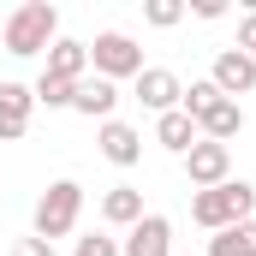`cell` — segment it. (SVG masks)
Masks as SVG:
<instances>
[{
    "label": "cell",
    "instance_id": "1",
    "mask_svg": "<svg viewBox=\"0 0 256 256\" xmlns=\"http://www.w3.org/2000/svg\"><path fill=\"white\" fill-rule=\"evenodd\" d=\"M54 42H60V6H48V0H24L12 18H0V48L12 60L48 54Z\"/></svg>",
    "mask_w": 256,
    "mask_h": 256
},
{
    "label": "cell",
    "instance_id": "2",
    "mask_svg": "<svg viewBox=\"0 0 256 256\" xmlns=\"http://www.w3.org/2000/svg\"><path fill=\"white\" fill-rule=\"evenodd\" d=\"M250 208H256V185H244V179H226V185H214V191L191 196V220L208 226V232H226V226L250 220Z\"/></svg>",
    "mask_w": 256,
    "mask_h": 256
},
{
    "label": "cell",
    "instance_id": "3",
    "mask_svg": "<svg viewBox=\"0 0 256 256\" xmlns=\"http://www.w3.org/2000/svg\"><path fill=\"white\" fill-rule=\"evenodd\" d=\"M78 214H84V185L78 179H54L48 191L36 196V238H66L72 226H78Z\"/></svg>",
    "mask_w": 256,
    "mask_h": 256
},
{
    "label": "cell",
    "instance_id": "4",
    "mask_svg": "<svg viewBox=\"0 0 256 256\" xmlns=\"http://www.w3.org/2000/svg\"><path fill=\"white\" fill-rule=\"evenodd\" d=\"M90 72H96V78H108V84L137 78V72H143V48L131 42L126 30H102V36L90 42Z\"/></svg>",
    "mask_w": 256,
    "mask_h": 256
},
{
    "label": "cell",
    "instance_id": "5",
    "mask_svg": "<svg viewBox=\"0 0 256 256\" xmlns=\"http://www.w3.org/2000/svg\"><path fill=\"white\" fill-rule=\"evenodd\" d=\"M179 161H185V179H191V191H214V185H226V179H232V149H226V143H208V137H196V143L179 155Z\"/></svg>",
    "mask_w": 256,
    "mask_h": 256
},
{
    "label": "cell",
    "instance_id": "6",
    "mask_svg": "<svg viewBox=\"0 0 256 256\" xmlns=\"http://www.w3.org/2000/svg\"><path fill=\"white\" fill-rule=\"evenodd\" d=\"M179 96H185V84H179V72H167V66H143V72L131 78V102H143L155 120H161V114H173V108H179Z\"/></svg>",
    "mask_w": 256,
    "mask_h": 256
},
{
    "label": "cell",
    "instance_id": "7",
    "mask_svg": "<svg viewBox=\"0 0 256 256\" xmlns=\"http://www.w3.org/2000/svg\"><path fill=\"white\" fill-rule=\"evenodd\" d=\"M208 84H214L226 102H238V96H250V90H256V60H250V54H238V48H220Z\"/></svg>",
    "mask_w": 256,
    "mask_h": 256
},
{
    "label": "cell",
    "instance_id": "8",
    "mask_svg": "<svg viewBox=\"0 0 256 256\" xmlns=\"http://www.w3.org/2000/svg\"><path fill=\"white\" fill-rule=\"evenodd\" d=\"M120 256H173V220H167V214H143L126 232Z\"/></svg>",
    "mask_w": 256,
    "mask_h": 256
},
{
    "label": "cell",
    "instance_id": "9",
    "mask_svg": "<svg viewBox=\"0 0 256 256\" xmlns=\"http://www.w3.org/2000/svg\"><path fill=\"white\" fill-rule=\"evenodd\" d=\"M30 114H36V90L0 84V143H18V137L30 131Z\"/></svg>",
    "mask_w": 256,
    "mask_h": 256
},
{
    "label": "cell",
    "instance_id": "10",
    "mask_svg": "<svg viewBox=\"0 0 256 256\" xmlns=\"http://www.w3.org/2000/svg\"><path fill=\"white\" fill-rule=\"evenodd\" d=\"M238 131H244V108L226 102V96H214V102L196 114V137H208V143H226V149H232Z\"/></svg>",
    "mask_w": 256,
    "mask_h": 256
},
{
    "label": "cell",
    "instance_id": "11",
    "mask_svg": "<svg viewBox=\"0 0 256 256\" xmlns=\"http://www.w3.org/2000/svg\"><path fill=\"white\" fill-rule=\"evenodd\" d=\"M96 143H102V155H108L114 167H137V161H143V131L126 126V120H108V126L96 131Z\"/></svg>",
    "mask_w": 256,
    "mask_h": 256
},
{
    "label": "cell",
    "instance_id": "12",
    "mask_svg": "<svg viewBox=\"0 0 256 256\" xmlns=\"http://www.w3.org/2000/svg\"><path fill=\"white\" fill-rule=\"evenodd\" d=\"M42 78L84 84V78H90V42H72V36H60V42L48 48V66H42Z\"/></svg>",
    "mask_w": 256,
    "mask_h": 256
},
{
    "label": "cell",
    "instance_id": "13",
    "mask_svg": "<svg viewBox=\"0 0 256 256\" xmlns=\"http://www.w3.org/2000/svg\"><path fill=\"white\" fill-rule=\"evenodd\" d=\"M72 108L84 114V120H114V108H120V84H108V78H84L78 84V96H72Z\"/></svg>",
    "mask_w": 256,
    "mask_h": 256
},
{
    "label": "cell",
    "instance_id": "14",
    "mask_svg": "<svg viewBox=\"0 0 256 256\" xmlns=\"http://www.w3.org/2000/svg\"><path fill=\"white\" fill-rule=\"evenodd\" d=\"M143 214H149V208H143V191H137V185H114V191L102 196V220H108V226H137Z\"/></svg>",
    "mask_w": 256,
    "mask_h": 256
},
{
    "label": "cell",
    "instance_id": "15",
    "mask_svg": "<svg viewBox=\"0 0 256 256\" xmlns=\"http://www.w3.org/2000/svg\"><path fill=\"white\" fill-rule=\"evenodd\" d=\"M155 143H161V149H173V155H185V149L196 143V120L185 114V108L161 114V120H155Z\"/></svg>",
    "mask_w": 256,
    "mask_h": 256
},
{
    "label": "cell",
    "instance_id": "16",
    "mask_svg": "<svg viewBox=\"0 0 256 256\" xmlns=\"http://www.w3.org/2000/svg\"><path fill=\"white\" fill-rule=\"evenodd\" d=\"M208 256H256V220H238L208 238Z\"/></svg>",
    "mask_w": 256,
    "mask_h": 256
},
{
    "label": "cell",
    "instance_id": "17",
    "mask_svg": "<svg viewBox=\"0 0 256 256\" xmlns=\"http://www.w3.org/2000/svg\"><path fill=\"white\" fill-rule=\"evenodd\" d=\"M72 96H78V84H60V78H36V102H42V108H72Z\"/></svg>",
    "mask_w": 256,
    "mask_h": 256
},
{
    "label": "cell",
    "instance_id": "18",
    "mask_svg": "<svg viewBox=\"0 0 256 256\" xmlns=\"http://www.w3.org/2000/svg\"><path fill=\"white\" fill-rule=\"evenodd\" d=\"M143 18H149L155 30H173V24L185 18V0H149V6H143Z\"/></svg>",
    "mask_w": 256,
    "mask_h": 256
},
{
    "label": "cell",
    "instance_id": "19",
    "mask_svg": "<svg viewBox=\"0 0 256 256\" xmlns=\"http://www.w3.org/2000/svg\"><path fill=\"white\" fill-rule=\"evenodd\" d=\"M214 96H220V90H214V84H208V78H196L191 90H185V96H179V108H185V114H191V120H196V114H202V108H208V102H214Z\"/></svg>",
    "mask_w": 256,
    "mask_h": 256
},
{
    "label": "cell",
    "instance_id": "20",
    "mask_svg": "<svg viewBox=\"0 0 256 256\" xmlns=\"http://www.w3.org/2000/svg\"><path fill=\"white\" fill-rule=\"evenodd\" d=\"M72 256H120V238H108V232H90V238H78V250Z\"/></svg>",
    "mask_w": 256,
    "mask_h": 256
},
{
    "label": "cell",
    "instance_id": "21",
    "mask_svg": "<svg viewBox=\"0 0 256 256\" xmlns=\"http://www.w3.org/2000/svg\"><path fill=\"white\" fill-rule=\"evenodd\" d=\"M232 48H238V54H250V60H256V6L244 12V18H238V42H232Z\"/></svg>",
    "mask_w": 256,
    "mask_h": 256
},
{
    "label": "cell",
    "instance_id": "22",
    "mask_svg": "<svg viewBox=\"0 0 256 256\" xmlns=\"http://www.w3.org/2000/svg\"><path fill=\"white\" fill-rule=\"evenodd\" d=\"M12 256H54V244H48V238H36V232H30V238H18V244H12Z\"/></svg>",
    "mask_w": 256,
    "mask_h": 256
},
{
    "label": "cell",
    "instance_id": "23",
    "mask_svg": "<svg viewBox=\"0 0 256 256\" xmlns=\"http://www.w3.org/2000/svg\"><path fill=\"white\" fill-rule=\"evenodd\" d=\"M196 18H226V0H191Z\"/></svg>",
    "mask_w": 256,
    "mask_h": 256
}]
</instances>
